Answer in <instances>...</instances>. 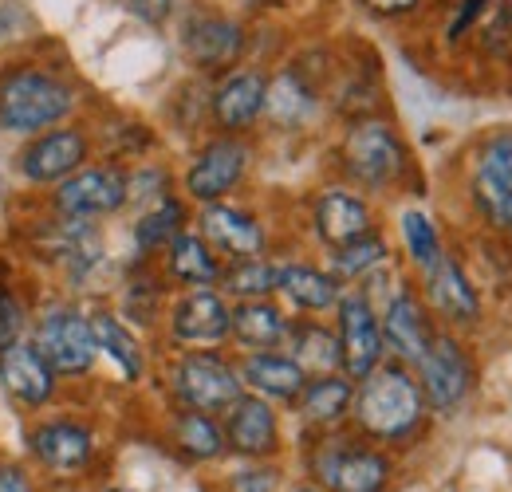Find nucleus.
Wrapping results in <instances>:
<instances>
[{
  "label": "nucleus",
  "mask_w": 512,
  "mask_h": 492,
  "mask_svg": "<svg viewBox=\"0 0 512 492\" xmlns=\"http://www.w3.org/2000/svg\"><path fill=\"white\" fill-rule=\"evenodd\" d=\"M91 331H95L99 359H111V367L119 370V378H123L127 386L146 378V351H142V339L134 335V327H130L119 311H111V308L91 311Z\"/></svg>",
  "instance_id": "cd10ccee"
},
{
  "label": "nucleus",
  "mask_w": 512,
  "mask_h": 492,
  "mask_svg": "<svg viewBox=\"0 0 512 492\" xmlns=\"http://www.w3.org/2000/svg\"><path fill=\"white\" fill-rule=\"evenodd\" d=\"M386 260H390V245H386L383 233L375 229V233H367V237H359V241H351V245L331 248L327 272H331L343 288H351V284H359V280H371L379 268H386Z\"/></svg>",
  "instance_id": "473e14b6"
},
{
  "label": "nucleus",
  "mask_w": 512,
  "mask_h": 492,
  "mask_svg": "<svg viewBox=\"0 0 512 492\" xmlns=\"http://www.w3.org/2000/svg\"><path fill=\"white\" fill-rule=\"evenodd\" d=\"M284 473L276 461H249L229 477V492H280Z\"/></svg>",
  "instance_id": "c9c22d12"
},
{
  "label": "nucleus",
  "mask_w": 512,
  "mask_h": 492,
  "mask_svg": "<svg viewBox=\"0 0 512 492\" xmlns=\"http://www.w3.org/2000/svg\"><path fill=\"white\" fill-rule=\"evenodd\" d=\"M422 0H363V8L367 12H375V16H406V12H414Z\"/></svg>",
  "instance_id": "79ce46f5"
},
{
  "label": "nucleus",
  "mask_w": 512,
  "mask_h": 492,
  "mask_svg": "<svg viewBox=\"0 0 512 492\" xmlns=\"http://www.w3.org/2000/svg\"><path fill=\"white\" fill-rule=\"evenodd\" d=\"M316 107H320V95L316 87L296 71H280L268 79V91H264V119L276 126V130H304V126L316 119Z\"/></svg>",
  "instance_id": "c85d7f7f"
},
{
  "label": "nucleus",
  "mask_w": 512,
  "mask_h": 492,
  "mask_svg": "<svg viewBox=\"0 0 512 492\" xmlns=\"http://www.w3.org/2000/svg\"><path fill=\"white\" fill-rule=\"evenodd\" d=\"M233 304L221 288H186L166 311V335L178 351L221 347L229 339Z\"/></svg>",
  "instance_id": "4468645a"
},
{
  "label": "nucleus",
  "mask_w": 512,
  "mask_h": 492,
  "mask_svg": "<svg viewBox=\"0 0 512 492\" xmlns=\"http://www.w3.org/2000/svg\"><path fill=\"white\" fill-rule=\"evenodd\" d=\"M79 107V87L56 67L16 63L0 71V134L32 138L40 130L64 126Z\"/></svg>",
  "instance_id": "f03ea898"
},
{
  "label": "nucleus",
  "mask_w": 512,
  "mask_h": 492,
  "mask_svg": "<svg viewBox=\"0 0 512 492\" xmlns=\"http://www.w3.org/2000/svg\"><path fill=\"white\" fill-rule=\"evenodd\" d=\"M469 197L493 233L512 237V130H497L481 142Z\"/></svg>",
  "instance_id": "ddd939ff"
},
{
  "label": "nucleus",
  "mask_w": 512,
  "mask_h": 492,
  "mask_svg": "<svg viewBox=\"0 0 512 492\" xmlns=\"http://www.w3.org/2000/svg\"><path fill=\"white\" fill-rule=\"evenodd\" d=\"M174 8H178V0H127L130 16L142 20V24H150V28H162L174 16Z\"/></svg>",
  "instance_id": "58836bf2"
},
{
  "label": "nucleus",
  "mask_w": 512,
  "mask_h": 492,
  "mask_svg": "<svg viewBox=\"0 0 512 492\" xmlns=\"http://www.w3.org/2000/svg\"><path fill=\"white\" fill-rule=\"evenodd\" d=\"M221 268H225V260L205 245V237L197 229H182L162 248V272L178 288H217Z\"/></svg>",
  "instance_id": "bb28decb"
},
{
  "label": "nucleus",
  "mask_w": 512,
  "mask_h": 492,
  "mask_svg": "<svg viewBox=\"0 0 512 492\" xmlns=\"http://www.w3.org/2000/svg\"><path fill=\"white\" fill-rule=\"evenodd\" d=\"M0 386L4 394L24 410H44L60 394V374L40 355V347L20 335L0 347Z\"/></svg>",
  "instance_id": "f3484780"
},
{
  "label": "nucleus",
  "mask_w": 512,
  "mask_h": 492,
  "mask_svg": "<svg viewBox=\"0 0 512 492\" xmlns=\"http://www.w3.org/2000/svg\"><path fill=\"white\" fill-rule=\"evenodd\" d=\"M95 154V142L87 134V126H52L32 134L20 150H16V174L28 185H60L71 178L79 166H87Z\"/></svg>",
  "instance_id": "9b49d317"
},
{
  "label": "nucleus",
  "mask_w": 512,
  "mask_h": 492,
  "mask_svg": "<svg viewBox=\"0 0 512 492\" xmlns=\"http://www.w3.org/2000/svg\"><path fill=\"white\" fill-rule=\"evenodd\" d=\"M166 386H170V398L178 406L201 410V414H217V418L245 394L237 363L217 347L178 351L174 363L166 367Z\"/></svg>",
  "instance_id": "39448f33"
},
{
  "label": "nucleus",
  "mask_w": 512,
  "mask_h": 492,
  "mask_svg": "<svg viewBox=\"0 0 512 492\" xmlns=\"http://www.w3.org/2000/svg\"><path fill=\"white\" fill-rule=\"evenodd\" d=\"M379 327H383L386 359H398L406 367H418V359L426 355V347L438 331L434 315L414 284H398L379 304Z\"/></svg>",
  "instance_id": "2eb2a0df"
},
{
  "label": "nucleus",
  "mask_w": 512,
  "mask_h": 492,
  "mask_svg": "<svg viewBox=\"0 0 512 492\" xmlns=\"http://www.w3.org/2000/svg\"><path fill=\"white\" fill-rule=\"evenodd\" d=\"M276 272L280 264L272 256H245V260H225L217 288L237 304V300H268L276 296Z\"/></svg>",
  "instance_id": "72a5a7b5"
},
{
  "label": "nucleus",
  "mask_w": 512,
  "mask_h": 492,
  "mask_svg": "<svg viewBox=\"0 0 512 492\" xmlns=\"http://www.w3.org/2000/svg\"><path fill=\"white\" fill-rule=\"evenodd\" d=\"M339 166L347 182L367 189V193H386L406 178L410 170V150L402 134L383 119H359L347 126L339 142Z\"/></svg>",
  "instance_id": "20e7f679"
},
{
  "label": "nucleus",
  "mask_w": 512,
  "mask_h": 492,
  "mask_svg": "<svg viewBox=\"0 0 512 492\" xmlns=\"http://www.w3.org/2000/svg\"><path fill=\"white\" fill-rule=\"evenodd\" d=\"M193 229L205 237V245L213 248L221 260L264 256V248H268V233H264V225L256 221V213L241 209V205H233L229 197H225V201L197 205Z\"/></svg>",
  "instance_id": "a211bd4d"
},
{
  "label": "nucleus",
  "mask_w": 512,
  "mask_h": 492,
  "mask_svg": "<svg viewBox=\"0 0 512 492\" xmlns=\"http://www.w3.org/2000/svg\"><path fill=\"white\" fill-rule=\"evenodd\" d=\"M351 398H355V382L343 370H335V374H312L304 382V390L296 394L292 410L300 414L304 426L331 433L351 418Z\"/></svg>",
  "instance_id": "b1692460"
},
{
  "label": "nucleus",
  "mask_w": 512,
  "mask_h": 492,
  "mask_svg": "<svg viewBox=\"0 0 512 492\" xmlns=\"http://www.w3.org/2000/svg\"><path fill=\"white\" fill-rule=\"evenodd\" d=\"M422 300H426L430 315L442 319L446 327L465 331V327L481 323V292L449 252H442L438 264L422 272Z\"/></svg>",
  "instance_id": "6ab92c4d"
},
{
  "label": "nucleus",
  "mask_w": 512,
  "mask_h": 492,
  "mask_svg": "<svg viewBox=\"0 0 512 492\" xmlns=\"http://www.w3.org/2000/svg\"><path fill=\"white\" fill-rule=\"evenodd\" d=\"M28 339L40 347V355L52 363L60 378H83L99 363V347H95V331H91V315L79 311L75 304H52L36 315V323L28 327Z\"/></svg>",
  "instance_id": "1a4fd4ad"
},
{
  "label": "nucleus",
  "mask_w": 512,
  "mask_h": 492,
  "mask_svg": "<svg viewBox=\"0 0 512 492\" xmlns=\"http://www.w3.org/2000/svg\"><path fill=\"white\" fill-rule=\"evenodd\" d=\"M284 351L304 367V374H335L343 370V351H339V335L335 327L320 323L316 315H296L284 339Z\"/></svg>",
  "instance_id": "c756f323"
},
{
  "label": "nucleus",
  "mask_w": 512,
  "mask_h": 492,
  "mask_svg": "<svg viewBox=\"0 0 512 492\" xmlns=\"http://www.w3.org/2000/svg\"><path fill=\"white\" fill-rule=\"evenodd\" d=\"M331 311H335V335H339V351H343V374L351 382H359L386 359L379 308L363 288H343L339 304Z\"/></svg>",
  "instance_id": "f8f14e48"
},
{
  "label": "nucleus",
  "mask_w": 512,
  "mask_h": 492,
  "mask_svg": "<svg viewBox=\"0 0 512 492\" xmlns=\"http://www.w3.org/2000/svg\"><path fill=\"white\" fill-rule=\"evenodd\" d=\"M182 229H190V205H186V197H178L170 189L158 201L142 205V213L130 225V237H134V248L142 256H150V252H162Z\"/></svg>",
  "instance_id": "2f4dec72"
},
{
  "label": "nucleus",
  "mask_w": 512,
  "mask_h": 492,
  "mask_svg": "<svg viewBox=\"0 0 512 492\" xmlns=\"http://www.w3.org/2000/svg\"><path fill=\"white\" fill-rule=\"evenodd\" d=\"M414 378L422 386V398H426V410L438 414V418H453L465 410L469 394H473V382H477V367H473V355L469 347L453 335V331H434L426 355L418 359Z\"/></svg>",
  "instance_id": "423d86ee"
},
{
  "label": "nucleus",
  "mask_w": 512,
  "mask_h": 492,
  "mask_svg": "<svg viewBox=\"0 0 512 492\" xmlns=\"http://www.w3.org/2000/svg\"><path fill=\"white\" fill-rule=\"evenodd\" d=\"M0 197H4V178H0Z\"/></svg>",
  "instance_id": "c03bdc74"
},
{
  "label": "nucleus",
  "mask_w": 512,
  "mask_h": 492,
  "mask_svg": "<svg viewBox=\"0 0 512 492\" xmlns=\"http://www.w3.org/2000/svg\"><path fill=\"white\" fill-rule=\"evenodd\" d=\"M264 91L268 75L253 67H233L209 95V115L221 134H249L264 119Z\"/></svg>",
  "instance_id": "412c9836"
},
{
  "label": "nucleus",
  "mask_w": 512,
  "mask_h": 492,
  "mask_svg": "<svg viewBox=\"0 0 512 492\" xmlns=\"http://www.w3.org/2000/svg\"><path fill=\"white\" fill-rule=\"evenodd\" d=\"M485 12V0H461V8H457V16L449 20V44H457L473 24H477V16Z\"/></svg>",
  "instance_id": "a19ab883"
},
{
  "label": "nucleus",
  "mask_w": 512,
  "mask_h": 492,
  "mask_svg": "<svg viewBox=\"0 0 512 492\" xmlns=\"http://www.w3.org/2000/svg\"><path fill=\"white\" fill-rule=\"evenodd\" d=\"M221 426H225L229 453L241 457V461H276L280 449H284V433H280L276 406L249 394V390L221 414Z\"/></svg>",
  "instance_id": "dca6fc26"
},
{
  "label": "nucleus",
  "mask_w": 512,
  "mask_h": 492,
  "mask_svg": "<svg viewBox=\"0 0 512 492\" xmlns=\"http://www.w3.org/2000/svg\"><path fill=\"white\" fill-rule=\"evenodd\" d=\"M312 229L323 248H343L375 233V209L363 193H355L347 185H327L312 205Z\"/></svg>",
  "instance_id": "aec40b11"
},
{
  "label": "nucleus",
  "mask_w": 512,
  "mask_h": 492,
  "mask_svg": "<svg viewBox=\"0 0 512 492\" xmlns=\"http://www.w3.org/2000/svg\"><path fill=\"white\" fill-rule=\"evenodd\" d=\"M249 166H253V146L245 142V134H217L193 154L182 178V193L193 205L225 201L229 193L241 189Z\"/></svg>",
  "instance_id": "9d476101"
},
{
  "label": "nucleus",
  "mask_w": 512,
  "mask_h": 492,
  "mask_svg": "<svg viewBox=\"0 0 512 492\" xmlns=\"http://www.w3.org/2000/svg\"><path fill=\"white\" fill-rule=\"evenodd\" d=\"M276 296H284L288 308H296L300 315H323L339 304L343 284L308 260H284L276 272Z\"/></svg>",
  "instance_id": "393cba45"
},
{
  "label": "nucleus",
  "mask_w": 512,
  "mask_h": 492,
  "mask_svg": "<svg viewBox=\"0 0 512 492\" xmlns=\"http://www.w3.org/2000/svg\"><path fill=\"white\" fill-rule=\"evenodd\" d=\"M0 492H40L32 473L16 461H0Z\"/></svg>",
  "instance_id": "ea45409f"
},
{
  "label": "nucleus",
  "mask_w": 512,
  "mask_h": 492,
  "mask_svg": "<svg viewBox=\"0 0 512 492\" xmlns=\"http://www.w3.org/2000/svg\"><path fill=\"white\" fill-rule=\"evenodd\" d=\"M20 335H28V308L8 284H0V347Z\"/></svg>",
  "instance_id": "e433bc0d"
},
{
  "label": "nucleus",
  "mask_w": 512,
  "mask_h": 492,
  "mask_svg": "<svg viewBox=\"0 0 512 492\" xmlns=\"http://www.w3.org/2000/svg\"><path fill=\"white\" fill-rule=\"evenodd\" d=\"M308 477L331 492H390L394 489V457L390 449L347 437V433H323L308 453Z\"/></svg>",
  "instance_id": "7ed1b4c3"
},
{
  "label": "nucleus",
  "mask_w": 512,
  "mask_h": 492,
  "mask_svg": "<svg viewBox=\"0 0 512 492\" xmlns=\"http://www.w3.org/2000/svg\"><path fill=\"white\" fill-rule=\"evenodd\" d=\"M398 233H402V248H406V260L418 268V276L426 268L438 264V256L446 252L442 245V233L434 225V217L426 209H402L398 213Z\"/></svg>",
  "instance_id": "f704fd0d"
},
{
  "label": "nucleus",
  "mask_w": 512,
  "mask_h": 492,
  "mask_svg": "<svg viewBox=\"0 0 512 492\" xmlns=\"http://www.w3.org/2000/svg\"><path fill=\"white\" fill-rule=\"evenodd\" d=\"M237 370H241L245 390L264 398V402H272V406H292L296 394L308 382L304 367L288 351H253V355H245L237 363Z\"/></svg>",
  "instance_id": "5701e85b"
},
{
  "label": "nucleus",
  "mask_w": 512,
  "mask_h": 492,
  "mask_svg": "<svg viewBox=\"0 0 512 492\" xmlns=\"http://www.w3.org/2000/svg\"><path fill=\"white\" fill-rule=\"evenodd\" d=\"M292 315L280 308L272 296L268 300H237L229 319V339L253 355V351H284Z\"/></svg>",
  "instance_id": "a878e982"
},
{
  "label": "nucleus",
  "mask_w": 512,
  "mask_h": 492,
  "mask_svg": "<svg viewBox=\"0 0 512 492\" xmlns=\"http://www.w3.org/2000/svg\"><path fill=\"white\" fill-rule=\"evenodd\" d=\"M162 193H170V178H166V170H158V166H142V170H130V201H142V205H150V201H158Z\"/></svg>",
  "instance_id": "4c0bfd02"
},
{
  "label": "nucleus",
  "mask_w": 512,
  "mask_h": 492,
  "mask_svg": "<svg viewBox=\"0 0 512 492\" xmlns=\"http://www.w3.org/2000/svg\"><path fill=\"white\" fill-rule=\"evenodd\" d=\"M430 410L422 398V386L414 378V367L383 359L367 378L355 382V398H351V426L359 437L394 449V445H410L422 426H426Z\"/></svg>",
  "instance_id": "f257e3e1"
},
{
  "label": "nucleus",
  "mask_w": 512,
  "mask_h": 492,
  "mask_svg": "<svg viewBox=\"0 0 512 492\" xmlns=\"http://www.w3.org/2000/svg\"><path fill=\"white\" fill-rule=\"evenodd\" d=\"M182 52L197 71H233L245 56V28L229 16H193L182 32Z\"/></svg>",
  "instance_id": "4be33fe9"
},
{
  "label": "nucleus",
  "mask_w": 512,
  "mask_h": 492,
  "mask_svg": "<svg viewBox=\"0 0 512 492\" xmlns=\"http://www.w3.org/2000/svg\"><path fill=\"white\" fill-rule=\"evenodd\" d=\"M28 453H32V461L44 477L79 481V477L91 473V465L99 457V433L83 418L52 414V418H40L28 430Z\"/></svg>",
  "instance_id": "0eeeda50"
},
{
  "label": "nucleus",
  "mask_w": 512,
  "mask_h": 492,
  "mask_svg": "<svg viewBox=\"0 0 512 492\" xmlns=\"http://www.w3.org/2000/svg\"><path fill=\"white\" fill-rule=\"evenodd\" d=\"M130 201V170L123 162H87L71 178L52 185V213L67 221H103Z\"/></svg>",
  "instance_id": "6e6552de"
},
{
  "label": "nucleus",
  "mask_w": 512,
  "mask_h": 492,
  "mask_svg": "<svg viewBox=\"0 0 512 492\" xmlns=\"http://www.w3.org/2000/svg\"><path fill=\"white\" fill-rule=\"evenodd\" d=\"M288 492H331V489H323L320 481H312V477H308V481H300V485H292V489Z\"/></svg>",
  "instance_id": "37998d69"
},
{
  "label": "nucleus",
  "mask_w": 512,
  "mask_h": 492,
  "mask_svg": "<svg viewBox=\"0 0 512 492\" xmlns=\"http://www.w3.org/2000/svg\"><path fill=\"white\" fill-rule=\"evenodd\" d=\"M170 441H174V449L186 461H193V465H213V461L229 457L225 426H221L217 414H201V410L178 406L170 414Z\"/></svg>",
  "instance_id": "7c9ffc66"
}]
</instances>
